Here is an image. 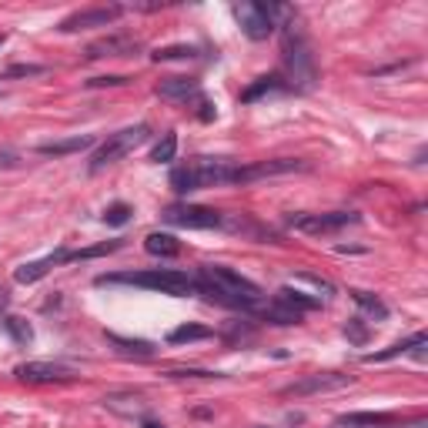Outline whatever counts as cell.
Listing matches in <instances>:
<instances>
[{"label": "cell", "instance_id": "1", "mask_svg": "<svg viewBox=\"0 0 428 428\" xmlns=\"http://www.w3.org/2000/svg\"><path fill=\"white\" fill-rule=\"evenodd\" d=\"M194 278H198V285H201L198 295H208V298L218 304L254 308V304L265 298V291L258 288L251 278L238 275V271H231V268H225V265H201V271Z\"/></svg>", "mask_w": 428, "mask_h": 428}, {"label": "cell", "instance_id": "2", "mask_svg": "<svg viewBox=\"0 0 428 428\" xmlns=\"http://www.w3.org/2000/svg\"><path fill=\"white\" fill-rule=\"evenodd\" d=\"M97 285H134V288L161 291V295H174V298H188V295H198L201 291L198 278L188 275V271H174V268H148V271L101 275Z\"/></svg>", "mask_w": 428, "mask_h": 428}, {"label": "cell", "instance_id": "3", "mask_svg": "<svg viewBox=\"0 0 428 428\" xmlns=\"http://www.w3.org/2000/svg\"><path fill=\"white\" fill-rule=\"evenodd\" d=\"M281 64H285V71H288L291 84L288 88L295 90H311L315 88V57H311V47H308V40L304 34L298 30L295 20L285 24V40H281Z\"/></svg>", "mask_w": 428, "mask_h": 428}, {"label": "cell", "instance_id": "4", "mask_svg": "<svg viewBox=\"0 0 428 428\" xmlns=\"http://www.w3.org/2000/svg\"><path fill=\"white\" fill-rule=\"evenodd\" d=\"M231 174H234V164L218 161V157H198L171 171V188L177 194H188V191L214 188V184H231Z\"/></svg>", "mask_w": 428, "mask_h": 428}, {"label": "cell", "instance_id": "5", "mask_svg": "<svg viewBox=\"0 0 428 428\" xmlns=\"http://www.w3.org/2000/svg\"><path fill=\"white\" fill-rule=\"evenodd\" d=\"M234 17H238L241 30L251 40H268L275 34L278 17H291L288 7L281 4H258V0H241L234 4Z\"/></svg>", "mask_w": 428, "mask_h": 428}, {"label": "cell", "instance_id": "6", "mask_svg": "<svg viewBox=\"0 0 428 428\" xmlns=\"http://www.w3.org/2000/svg\"><path fill=\"white\" fill-rule=\"evenodd\" d=\"M148 138H151V127H148V124H134V127H124V131L111 134V138L94 151V157H90V171L97 174V171H104V167L124 161L127 154H134Z\"/></svg>", "mask_w": 428, "mask_h": 428}, {"label": "cell", "instance_id": "7", "mask_svg": "<svg viewBox=\"0 0 428 428\" xmlns=\"http://www.w3.org/2000/svg\"><path fill=\"white\" fill-rule=\"evenodd\" d=\"M355 378L341 375V371H315V375H304L298 381H291L281 388V398H308V395H325V391H338L348 388Z\"/></svg>", "mask_w": 428, "mask_h": 428}, {"label": "cell", "instance_id": "8", "mask_svg": "<svg viewBox=\"0 0 428 428\" xmlns=\"http://www.w3.org/2000/svg\"><path fill=\"white\" fill-rule=\"evenodd\" d=\"M348 225H358V214L355 211H328V214H291L288 227L304 231V234H331L341 231Z\"/></svg>", "mask_w": 428, "mask_h": 428}, {"label": "cell", "instance_id": "9", "mask_svg": "<svg viewBox=\"0 0 428 428\" xmlns=\"http://www.w3.org/2000/svg\"><path fill=\"white\" fill-rule=\"evenodd\" d=\"M161 218L174 227H198V231L225 225L221 211H214V208H198V204H174V208H167Z\"/></svg>", "mask_w": 428, "mask_h": 428}, {"label": "cell", "instance_id": "10", "mask_svg": "<svg viewBox=\"0 0 428 428\" xmlns=\"http://www.w3.org/2000/svg\"><path fill=\"white\" fill-rule=\"evenodd\" d=\"M121 17H124V7H117V4H111V7H88V11L64 17L57 24V30L61 34H77V30H90V27H107L114 20H121Z\"/></svg>", "mask_w": 428, "mask_h": 428}, {"label": "cell", "instance_id": "11", "mask_svg": "<svg viewBox=\"0 0 428 428\" xmlns=\"http://www.w3.org/2000/svg\"><path fill=\"white\" fill-rule=\"evenodd\" d=\"M291 171H308V164H304V161H291V157H278V161H258V164H248V167H234L231 184H251V181H261V177L291 174Z\"/></svg>", "mask_w": 428, "mask_h": 428}, {"label": "cell", "instance_id": "12", "mask_svg": "<svg viewBox=\"0 0 428 428\" xmlns=\"http://www.w3.org/2000/svg\"><path fill=\"white\" fill-rule=\"evenodd\" d=\"M13 375L27 385H51V381H71L74 371L67 365H51V362H24V365H17Z\"/></svg>", "mask_w": 428, "mask_h": 428}, {"label": "cell", "instance_id": "13", "mask_svg": "<svg viewBox=\"0 0 428 428\" xmlns=\"http://www.w3.org/2000/svg\"><path fill=\"white\" fill-rule=\"evenodd\" d=\"M141 51L138 37H127V34H111V37H101L88 44V61H101V57H134Z\"/></svg>", "mask_w": 428, "mask_h": 428}, {"label": "cell", "instance_id": "14", "mask_svg": "<svg viewBox=\"0 0 428 428\" xmlns=\"http://www.w3.org/2000/svg\"><path fill=\"white\" fill-rule=\"evenodd\" d=\"M67 254H71V251H51V254H44L40 261H27V265H20L17 271H13V281H17V285H34V281H40L51 268L64 265V261H67Z\"/></svg>", "mask_w": 428, "mask_h": 428}, {"label": "cell", "instance_id": "15", "mask_svg": "<svg viewBox=\"0 0 428 428\" xmlns=\"http://www.w3.org/2000/svg\"><path fill=\"white\" fill-rule=\"evenodd\" d=\"M425 345H428V335H425V331H418V335H412V338L395 341V345L385 348V352L365 355V362H368V365H371V362H388V358H398V355H405V352H412L418 362H425Z\"/></svg>", "mask_w": 428, "mask_h": 428}, {"label": "cell", "instance_id": "16", "mask_svg": "<svg viewBox=\"0 0 428 428\" xmlns=\"http://www.w3.org/2000/svg\"><path fill=\"white\" fill-rule=\"evenodd\" d=\"M97 138L94 134H74V138H64V141H47V144H37V154L44 157H64V154H81L94 148Z\"/></svg>", "mask_w": 428, "mask_h": 428}, {"label": "cell", "instance_id": "17", "mask_svg": "<svg viewBox=\"0 0 428 428\" xmlns=\"http://www.w3.org/2000/svg\"><path fill=\"white\" fill-rule=\"evenodd\" d=\"M395 415L388 412H352V415H338L331 428H388Z\"/></svg>", "mask_w": 428, "mask_h": 428}, {"label": "cell", "instance_id": "18", "mask_svg": "<svg viewBox=\"0 0 428 428\" xmlns=\"http://www.w3.org/2000/svg\"><path fill=\"white\" fill-rule=\"evenodd\" d=\"M198 90H201V84L194 77H164L157 84V97H164V101H188Z\"/></svg>", "mask_w": 428, "mask_h": 428}, {"label": "cell", "instance_id": "19", "mask_svg": "<svg viewBox=\"0 0 428 428\" xmlns=\"http://www.w3.org/2000/svg\"><path fill=\"white\" fill-rule=\"evenodd\" d=\"M144 251L154 254V258H174V254H181V241H177L174 234L151 231V234L144 238Z\"/></svg>", "mask_w": 428, "mask_h": 428}, {"label": "cell", "instance_id": "20", "mask_svg": "<svg viewBox=\"0 0 428 428\" xmlns=\"http://www.w3.org/2000/svg\"><path fill=\"white\" fill-rule=\"evenodd\" d=\"M278 304H285V308H291V311H298V315H304V311H315L318 304H321V298H308V295H302L298 288H291V285H285V288L278 291Z\"/></svg>", "mask_w": 428, "mask_h": 428}, {"label": "cell", "instance_id": "21", "mask_svg": "<svg viewBox=\"0 0 428 428\" xmlns=\"http://www.w3.org/2000/svg\"><path fill=\"white\" fill-rule=\"evenodd\" d=\"M104 405H107L111 412H121V415H127V418H144V408H148L141 395H107Z\"/></svg>", "mask_w": 428, "mask_h": 428}, {"label": "cell", "instance_id": "22", "mask_svg": "<svg viewBox=\"0 0 428 428\" xmlns=\"http://www.w3.org/2000/svg\"><path fill=\"white\" fill-rule=\"evenodd\" d=\"M278 90H291V88L281 81V77H258L251 88L241 94V101L251 104V101H258V97H265V94H278Z\"/></svg>", "mask_w": 428, "mask_h": 428}, {"label": "cell", "instance_id": "23", "mask_svg": "<svg viewBox=\"0 0 428 428\" xmlns=\"http://www.w3.org/2000/svg\"><path fill=\"white\" fill-rule=\"evenodd\" d=\"M111 345H117V352L124 355H138V358H151L154 355V345L151 341H141V338H121V335H107Z\"/></svg>", "mask_w": 428, "mask_h": 428}, {"label": "cell", "instance_id": "24", "mask_svg": "<svg viewBox=\"0 0 428 428\" xmlns=\"http://www.w3.org/2000/svg\"><path fill=\"white\" fill-rule=\"evenodd\" d=\"M204 338H211V328H204V325H181L167 335L171 345H188V341H204Z\"/></svg>", "mask_w": 428, "mask_h": 428}, {"label": "cell", "instance_id": "25", "mask_svg": "<svg viewBox=\"0 0 428 428\" xmlns=\"http://www.w3.org/2000/svg\"><path fill=\"white\" fill-rule=\"evenodd\" d=\"M352 298L358 308H365L371 318H378V321H385L388 318V304L381 302V298H375V295H368V291H352Z\"/></svg>", "mask_w": 428, "mask_h": 428}, {"label": "cell", "instance_id": "26", "mask_svg": "<svg viewBox=\"0 0 428 428\" xmlns=\"http://www.w3.org/2000/svg\"><path fill=\"white\" fill-rule=\"evenodd\" d=\"M174 154H177V134H174V131H167V134L154 144L151 161L154 164H167V161H174Z\"/></svg>", "mask_w": 428, "mask_h": 428}, {"label": "cell", "instance_id": "27", "mask_svg": "<svg viewBox=\"0 0 428 428\" xmlns=\"http://www.w3.org/2000/svg\"><path fill=\"white\" fill-rule=\"evenodd\" d=\"M4 328L11 331V338L17 341V345H30L34 341V328L27 325L24 318H17V315H7L4 318Z\"/></svg>", "mask_w": 428, "mask_h": 428}, {"label": "cell", "instance_id": "28", "mask_svg": "<svg viewBox=\"0 0 428 428\" xmlns=\"http://www.w3.org/2000/svg\"><path fill=\"white\" fill-rule=\"evenodd\" d=\"M261 318H268L271 325H298L302 321V315L298 311H291V308H285V304H271V308H261Z\"/></svg>", "mask_w": 428, "mask_h": 428}, {"label": "cell", "instance_id": "29", "mask_svg": "<svg viewBox=\"0 0 428 428\" xmlns=\"http://www.w3.org/2000/svg\"><path fill=\"white\" fill-rule=\"evenodd\" d=\"M151 57L154 61H191V57H198V51L191 44H171V47H157Z\"/></svg>", "mask_w": 428, "mask_h": 428}, {"label": "cell", "instance_id": "30", "mask_svg": "<svg viewBox=\"0 0 428 428\" xmlns=\"http://www.w3.org/2000/svg\"><path fill=\"white\" fill-rule=\"evenodd\" d=\"M121 248V241H104V244H94V248H84V251H71L67 261H90V258H101V254H111Z\"/></svg>", "mask_w": 428, "mask_h": 428}, {"label": "cell", "instance_id": "31", "mask_svg": "<svg viewBox=\"0 0 428 428\" xmlns=\"http://www.w3.org/2000/svg\"><path fill=\"white\" fill-rule=\"evenodd\" d=\"M131 204H124V201H117V204H111L107 211H104V225H111V227H124L127 221H131Z\"/></svg>", "mask_w": 428, "mask_h": 428}, {"label": "cell", "instance_id": "32", "mask_svg": "<svg viewBox=\"0 0 428 428\" xmlns=\"http://www.w3.org/2000/svg\"><path fill=\"white\" fill-rule=\"evenodd\" d=\"M345 335H348V341H355V345H365L368 341V328L362 318H352L348 325H345Z\"/></svg>", "mask_w": 428, "mask_h": 428}, {"label": "cell", "instance_id": "33", "mask_svg": "<svg viewBox=\"0 0 428 428\" xmlns=\"http://www.w3.org/2000/svg\"><path fill=\"white\" fill-rule=\"evenodd\" d=\"M131 84V77L127 74H107V77H94L88 81V88H127Z\"/></svg>", "mask_w": 428, "mask_h": 428}, {"label": "cell", "instance_id": "34", "mask_svg": "<svg viewBox=\"0 0 428 428\" xmlns=\"http://www.w3.org/2000/svg\"><path fill=\"white\" fill-rule=\"evenodd\" d=\"M34 74H44V67H37V64H13V67H7L4 77H34Z\"/></svg>", "mask_w": 428, "mask_h": 428}, {"label": "cell", "instance_id": "35", "mask_svg": "<svg viewBox=\"0 0 428 428\" xmlns=\"http://www.w3.org/2000/svg\"><path fill=\"white\" fill-rule=\"evenodd\" d=\"M167 378H218V371H201V368H184V371H164Z\"/></svg>", "mask_w": 428, "mask_h": 428}, {"label": "cell", "instance_id": "36", "mask_svg": "<svg viewBox=\"0 0 428 428\" xmlns=\"http://www.w3.org/2000/svg\"><path fill=\"white\" fill-rule=\"evenodd\" d=\"M388 428H428V418H412V422H398L395 418Z\"/></svg>", "mask_w": 428, "mask_h": 428}, {"label": "cell", "instance_id": "37", "mask_svg": "<svg viewBox=\"0 0 428 428\" xmlns=\"http://www.w3.org/2000/svg\"><path fill=\"white\" fill-rule=\"evenodd\" d=\"M201 121H214V104L211 101H201V114H198Z\"/></svg>", "mask_w": 428, "mask_h": 428}, {"label": "cell", "instance_id": "38", "mask_svg": "<svg viewBox=\"0 0 428 428\" xmlns=\"http://www.w3.org/2000/svg\"><path fill=\"white\" fill-rule=\"evenodd\" d=\"M144 428H164V425H157V422H144Z\"/></svg>", "mask_w": 428, "mask_h": 428}, {"label": "cell", "instance_id": "39", "mask_svg": "<svg viewBox=\"0 0 428 428\" xmlns=\"http://www.w3.org/2000/svg\"><path fill=\"white\" fill-rule=\"evenodd\" d=\"M251 428H275V425H251Z\"/></svg>", "mask_w": 428, "mask_h": 428}, {"label": "cell", "instance_id": "40", "mask_svg": "<svg viewBox=\"0 0 428 428\" xmlns=\"http://www.w3.org/2000/svg\"><path fill=\"white\" fill-rule=\"evenodd\" d=\"M0 44H4V34H0Z\"/></svg>", "mask_w": 428, "mask_h": 428}]
</instances>
